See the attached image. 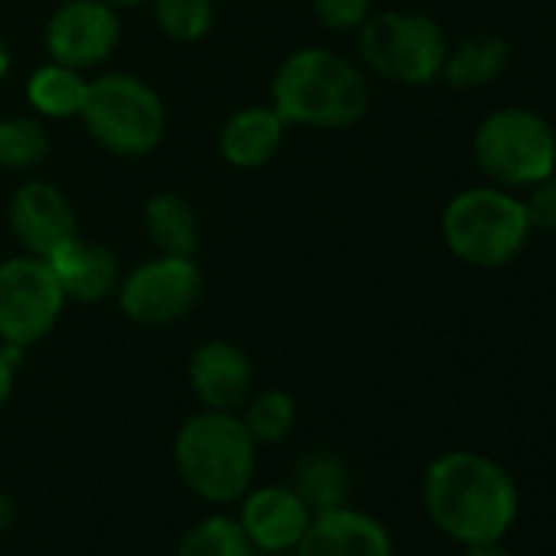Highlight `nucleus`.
I'll list each match as a JSON object with an SVG mask.
<instances>
[{"mask_svg": "<svg viewBox=\"0 0 556 556\" xmlns=\"http://www.w3.org/2000/svg\"><path fill=\"white\" fill-rule=\"evenodd\" d=\"M79 118L105 151L125 157L154 151L167 125L161 96L144 79L128 73H112L89 83Z\"/></svg>", "mask_w": 556, "mask_h": 556, "instance_id": "obj_5", "label": "nucleus"}, {"mask_svg": "<svg viewBox=\"0 0 556 556\" xmlns=\"http://www.w3.org/2000/svg\"><path fill=\"white\" fill-rule=\"evenodd\" d=\"M11 229L30 255L53 258L66 242L79 236L76 210L66 193L47 180L24 184L11 200Z\"/></svg>", "mask_w": 556, "mask_h": 556, "instance_id": "obj_12", "label": "nucleus"}, {"mask_svg": "<svg viewBox=\"0 0 556 556\" xmlns=\"http://www.w3.org/2000/svg\"><path fill=\"white\" fill-rule=\"evenodd\" d=\"M190 390L203 409L236 413L252 390V361L229 341H206L190 357Z\"/></svg>", "mask_w": 556, "mask_h": 556, "instance_id": "obj_14", "label": "nucleus"}, {"mask_svg": "<svg viewBox=\"0 0 556 556\" xmlns=\"http://www.w3.org/2000/svg\"><path fill=\"white\" fill-rule=\"evenodd\" d=\"M258 442L242 416L203 409L190 416L174 439V468L180 481L210 504H236L255 478Z\"/></svg>", "mask_w": 556, "mask_h": 556, "instance_id": "obj_3", "label": "nucleus"}, {"mask_svg": "<svg viewBox=\"0 0 556 556\" xmlns=\"http://www.w3.org/2000/svg\"><path fill=\"white\" fill-rule=\"evenodd\" d=\"M530 226L556 229V167L530 187V197L523 200Z\"/></svg>", "mask_w": 556, "mask_h": 556, "instance_id": "obj_26", "label": "nucleus"}, {"mask_svg": "<svg viewBox=\"0 0 556 556\" xmlns=\"http://www.w3.org/2000/svg\"><path fill=\"white\" fill-rule=\"evenodd\" d=\"M507 63H510L507 40L494 34H481V37L462 40L455 50L445 53L442 76L452 89H481L494 83L507 70Z\"/></svg>", "mask_w": 556, "mask_h": 556, "instance_id": "obj_17", "label": "nucleus"}, {"mask_svg": "<svg viewBox=\"0 0 556 556\" xmlns=\"http://www.w3.org/2000/svg\"><path fill=\"white\" fill-rule=\"evenodd\" d=\"M308 504L299 497L292 484H265L249 488L239 497V527L245 530L252 549L262 553H289L302 540V533L312 523Z\"/></svg>", "mask_w": 556, "mask_h": 556, "instance_id": "obj_11", "label": "nucleus"}, {"mask_svg": "<svg viewBox=\"0 0 556 556\" xmlns=\"http://www.w3.org/2000/svg\"><path fill=\"white\" fill-rule=\"evenodd\" d=\"M465 556H510L504 546H501V540L497 543H475V546H468V553Z\"/></svg>", "mask_w": 556, "mask_h": 556, "instance_id": "obj_29", "label": "nucleus"}, {"mask_svg": "<svg viewBox=\"0 0 556 556\" xmlns=\"http://www.w3.org/2000/svg\"><path fill=\"white\" fill-rule=\"evenodd\" d=\"M530 216L507 187H471L448 200L442 236L455 258L475 268L507 265L530 236Z\"/></svg>", "mask_w": 556, "mask_h": 556, "instance_id": "obj_4", "label": "nucleus"}, {"mask_svg": "<svg viewBox=\"0 0 556 556\" xmlns=\"http://www.w3.org/2000/svg\"><path fill=\"white\" fill-rule=\"evenodd\" d=\"M357 30V50L374 73L403 86H426L442 76L448 43L435 21L422 14H377Z\"/></svg>", "mask_w": 556, "mask_h": 556, "instance_id": "obj_7", "label": "nucleus"}, {"mask_svg": "<svg viewBox=\"0 0 556 556\" xmlns=\"http://www.w3.org/2000/svg\"><path fill=\"white\" fill-rule=\"evenodd\" d=\"M271 109L289 125L348 128L370 109L364 73L334 50L305 47L292 53L271 83Z\"/></svg>", "mask_w": 556, "mask_h": 556, "instance_id": "obj_2", "label": "nucleus"}, {"mask_svg": "<svg viewBox=\"0 0 556 556\" xmlns=\"http://www.w3.org/2000/svg\"><path fill=\"white\" fill-rule=\"evenodd\" d=\"M161 30L174 40L193 43L213 27V0H151Z\"/></svg>", "mask_w": 556, "mask_h": 556, "instance_id": "obj_24", "label": "nucleus"}, {"mask_svg": "<svg viewBox=\"0 0 556 556\" xmlns=\"http://www.w3.org/2000/svg\"><path fill=\"white\" fill-rule=\"evenodd\" d=\"M203 295V271L193 255H157L118 286L122 312L138 325H174Z\"/></svg>", "mask_w": 556, "mask_h": 556, "instance_id": "obj_9", "label": "nucleus"}, {"mask_svg": "<svg viewBox=\"0 0 556 556\" xmlns=\"http://www.w3.org/2000/svg\"><path fill=\"white\" fill-rule=\"evenodd\" d=\"M8 73H11V50H8L4 40H0V83H4Z\"/></svg>", "mask_w": 556, "mask_h": 556, "instance_id": "obj_30", "label": "nucleus"}, {"mask_svg": "<svg viewBox=\"0 0 556 556\" xmlns=\"http://www.w3.org/2000/svg\"><path fill=\"white\" fill-rule=\"evenodd\" d=\"M374 0H315V14L331 30H357L370 17Z\"/></svg>", "mask_w": 556, "mask_h": 556, "instance_id": "obj_25", "label": "nucleus"}, {"mask_svg": "<svg viewBox=\"0 0 556 556\" xmlns=\"http://www.w3.org/2000/svg\"><path fill=\"white\" fill-rule=\"evenodd\" d=\"M177 556H252V543L232 514H210L184 533Z\"/></svg>", "mask_w": 556, "mask_h": 556, "instance_id": "obj_21", "label": "nucleus"}, {"mask_svg": "<svg viewBox=\"0 0 556 556\" xmlns=\"http://www.w3.org/2000/svg\"><path fill=\"white\" fill-rule=\"evenodd\" d=\"M282 135H286V122L275 109H242L236 112L223 131H219V151L223 157L239 167V170H252L262 167L275 157V151L282 148Z\"/></svg>", "mask_w": 556, "mask_h": 556, "instance_id": "obj_16", "label": "nucleus"}, {"mask_svg": "<svg viewBox=\"0 0 556 556\" xmlns=\"http://www.w3.org/2000/svg\"><path fill=\"white\" fill-rule=\"evenodd\" d=\"M422 504L429 520L452 540L497 543L517 520V484L514 478L481 452H445L422 478Z\"/></svg>", "mask_w": 556, "mask_h": 556, "instance_id": "obj_1", "label": "nucleus"}, {"mask_svg": "<svg viewBox=\"0 0 556 556\" xmlns=\"http://www.w3.org/2000/svg\"><path fill=\"white\" fill-rule=\"evenodd\" d=\"M109 8H138V4H151V0H105Z\"/></svg>", "mask_w": 556, "mask_h": 556, "instance_id": "obj_31", "label": "nucleus"}, {"mask_svg": "<svg viewBox=\"0 0 556 556\" xmlns=\"http://www.w3.org/2000/svg\"><path fill=\"white\" fill-rule=\"evenodd\" d=\"M295 556H393L390 530L348 504L315 514L292 549Z\"/></svg>", "mask_w": 556, "mask_h": 556, "instance_id": "obj_13", "label": "nucleus"}, {"mask_svg": "<svg viewBox=\"0 0 556 556\" xmlns=\"http://www.w3.org/2000/svg\"><path fill=\"white\" fill-rule=\"evenodd\" d=\"M478 167L497 187H533L556 167V135L530 109H497L475 131Z\"/></svg>", "mask_w": 556, "mask_h": 556, "instance_id": "obj_6", "label": "nucleus"}, {"mask_svg": "<svg viewBox=\"0 0 556 556\" xmlns=\"http://www.w3.org/2000/svg\"><path fill=\"white\" fill-rule=\"evenodd\" d=\"M17 517H21V507H17V501H14L11 494L0 491V530H11V527L17 523Z\"/></svg>", "mask_w": 556, "mask_h": 556, "instance_id": "obj_28", "label": "nucleus"}, {"mask_svg": "<svg viewBox=\"0 0 556 556\" xmlns=\"http://www.w3.org/2000/svg\"><path fill=\"white\" fill-rule=\"evenodd\" d=\"M86 92L89 83L83 79V70L63 63L40 66L27 83L30 105L47 118H76L86 105Z\"/></svg>", "mask_w": 556, "mask_h": 556, "instance_id": "obj_19", "label": "nucleus"}, {"mask_svg": "<svg viewBox=\"0 0 556 556\" xmlns=\"http://www.w3.org/2000/svg\"><path fill=\"white\" fill-rule=\"evenodd\" d=\"M17 351L24 348H11L4 344L0 348V406H4L14 393V364H17Z\"/></svg>", "mask_w": 556, "mask_h": 556, "instance_id": "obj_27", "label": "nucleus"}, {"mask_svg": "<svg viewBox=\"0 0 556 556\" xmlns=\"http://www.w3.org/2000/svg\"><path fill=\"white\" fill-rule=\"evenodd\" d=\"M66 295L53 265L40 255H17L0 265V341L30 348L43 341L60 315Z\"/></svg>", "mask_w": 556, "mask_h": 556, "instance_id": "obj_8", "label": "nucleus"}, {"mask_svg": "<svg viewBox=\"0 0 556 556\" xmlns=\"http://www.w3.org/2000/svg\"><path fill=\"white\" fill-rule=\"evenodd\" d=\"M348 468L338 455L328 452H315L308 458H302V465L295 468V481L292 488L299 491V497L308 504L312 514H325L344 504L348 497Z\"/></svg>", "mask_w": 556, "mask_h": 556, "instance_id": "obj_20", "label": "nucleus"}, {"mask_svg": "<svg viewBox=\"0 0 556 556\" xmlns=\"http://www.w3.org/2000/svg\"><path fill=\"white\" fill-rule=\"evenodd\" d=\"M60 278V289L66 295V302H83V305H96L102 299H109L112 292H118L122 286V265L118 255L86 242V239H73L66 242L53 258H47Z\"/></svg>", "mask_w": 556, "mask_h": 556, "instance_id": "obj_15", "label": "nucleus"}, {"mask_svg": "<svg viewBox=\"0 0 556 556\" xmlns=\"http://www.w3.org/2000/svg\"><path fill=\"white\" fill-rule=\"evenodd\" d=\"M242 422L258 445H275L295 426V400L286 390H265L249 403Z\"/></svg>", "mask_w": 556, "mask_h": 556, "instance_id": "obj_23", "label": "nucleus"}, {"mask_svg": "<svg viewBox=\"0 0 556 556\" xmlns=\"http://www.w3.org/2000/svg\"><path fill=\"white\" fill-rule=\"evenodd\" d=\"M122 27L105 0H66L47 24V53L53 63L89 70L112 56Z\"/></svg>", "mask_w": 556, "mask_h": 556, "instance_id": "obj_10", "label": "nucleus"}, {"mask_svg": "<svg viewBox=\"0 0 556 556\" xmlns=\"http://www.w3.org/2000/svg\"><path fill=\"white\" fill-rule=\"evenodd\" d=\"M144 229L161 255H193L200 245V223L193 206L177 193H157L144 206Z\"/></svg>", "mask_w": 556, "mask_h": 556, "instance_id": "obj_18", "label": "nucleus"}, {"mask_svg": "<svg viewBox=\"0 0 556 556\" xmlns=\"http://www.w3.org/2000/svg\"><path fill=\"white\" fill-rule=\"evenodd\" d=\"M50 154V135L34 118H8L0 122V167L30 170L43 164Z\"/></svg>", "mask_w": 556, "mask_h": 556, "instance_id": "obj_22", "label": "nucleus"}]
</instances>
